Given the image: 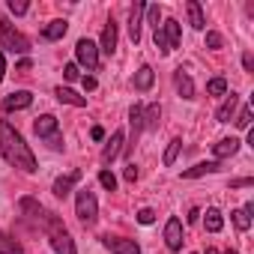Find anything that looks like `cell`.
<instances>
[{
  "mask_svg": "<svg viewBox=\"0 0 254 254\" xmlns=\"http://www.w3.org/2000/svg\"><path fill=\"white\" fill-rule=\"evenodd\" d=\"M153 81H156V72H153L150 66H141V69L135 72V90H138V93H147V90L153 87Z\"/></svg>",
  "mask_w": 254,
  "mask_h": 254,
  "instance_id": "20",
  "label": "cell"
},
{
  "mask_svg": "<svg viewBox=\"0 0 254 254\" xmlns=\"http://www.w3.org/2000/svg\"><path fill=\"white\" fill-rule=\"evenodd\" d=\"M21 209H24V212H27V215H30V218L39 224V227H42V221H45L48 209H45L39 200H33V197H21Z\"/></svg>",
  "mask_w": 254,
  "mask_h": 254,
  "instance_id": "15",
  "label": "cell"
},
{
  "mask_svg": "<svg viewBox=\"0 0 254 254\" xmlns=\"http://www.w3.org/2000/svg\"><path fill=\"white\" fill-rule=\"evenodd\" d=\"M165 242H168L171 251H180L183 248V221L177 215H171L168 224H165Z\"/></svg>",
  "mask_w": 254,
  "mask_h": 254,
  "instance_id": "8",
  "label": "cell"
},
{
  "mask_svg": "<svg viewBox=\"0 0 254 254\" xmlns=\"http://www.w3.org/2000/svg\"><path fill=\"white\" fill-rule=\"evenodd\" d=\"M54 96H57L63 105H72V108H84V105H87V99H84V96H78V93H75V90H69V87H57V90H54Z\"/></svg>",
  "mask_w": 254,
  "mask_h": 254,
  "instance_id": "21",
  "label": "cell"
},
{
  "mask_svg": "<svg viewBox=\"0 0 254 254\" xmlns=\"http://www.w3.org/2000/svg\"><path fill=\"white\" fill-rule=\"evenodd\" d=\"M138 221H141V224H153V221H156V212H153V209H141V212H138Z\"/></svg>",
  "mask_w": 254,
  "mask_h": 254,
  "instance_id": "36",
  "label": "cell"
},
{
  "mask_svg": "<svg viewBox=\"0 0 254 254\" xmlns=\"http://www.w3.org/2000/svg\"><path fill=\"white\" fill-rule=\"evenodd\" d=\"M6 6H9V12H12V15H24V12L30 9V6L24 3V0H9V3H6Z\"/></svg>",
  "mask_w": 254,
  "mask_h": 254,
  "instance_id": "34",
  "label": "cell"
},
{
  "mask_svg": "<svg viewBox=\"0 0 254 254\" xmlns=\"http://www.w3.org/2000/svg\"><path fill=\"white\" fill-rule=\"evenodd\" d=\"M129 126H132V144H129V147H135V138L144 132V108H141V105H132V111H129Z\"/></svg>",
  "mask_w": 254,
  "mask_h": 254,
  "instance_id": "19",
  "label": "cell"
},
{
  "mask_svg": "<svg viewBox=\"0 0 254 254\" xmlns=\"http://www.w3.org/2000/svg\"><path fill=\"white\" fill-rule=\"evenodd\" d=\"M75 57H78L81 66H87V72H96V66H99V45L90 42V39H78Z\"/></svg>",
  "mask_w": 254,
  "mask_h": 254,
  "instance_id": "5",
  "label": "cell"
},
{
  "mask_svg": "<svg viewBox=\"0 0 254 254\" xmlns=\"http://www.w3.org/2000/svg\"><path fill=\"white\" fill-rule=\"evenodd\" d=\"M248 186H254V180H248V177H245V180H233V183H230V189H248Z\"/></svg>",
  "mask_w": 254,
  "mask_h": 254,
  "instance_id": "39",
  "label": "cell"
},
{
  "mask_svg": "<svg viewBox=\"0 0 254 254\" xmlns=\"http://www.w3.org/2000/svg\"><path fill=\"white\" fill-rule=\"evenodd\" d=\"M33 105V93L30 90H18V93H9L3 99V111H24Z\"/></svg>",
  "mask_w": 254,
  "mask_h": 254,
  "instance_id": "9",
  "label": "cell"
},
{
  "mask_svg": "<svg viewBox=\"0 0 254 254\" xmlns=\"http://www.w3.org/2000/svg\"><path fill=\"white\" fill-rule=\"evenodd\" d=\"M27 69H30V60H21V63L15 66V72H27Z\"/></svg>",
  "mask_w": 254,
  "mask_h": 254,
  "instance_id": "45",
  "label": "cell"
},
{
  "mask_svg": "<svg viewBox=\"0 0 254 254\" xmlns=\"http://www.w3.org/2000/svg\"><path fill=\"white\" fill-rule=\"evenodd\" d=\"M123 141H126V138H123V132H114V135H111V141H108V144H105V150H102V165H111V162L120 156Z\"/></svg>",
  "mask_w": 254,
  "mask_h": 254,
  "instance_id": "13",
  "label": "cell"
},
{
  "mask_svg": "<svg viewBox=\"0 0 254 254\" xmlns=\"http://www.w3.org/2000/svg\"><path fill=\"white\" fill-rule=\"evenodd\" d=\"M66 30H69V24H66L63 18H54V21L42 30V36H45L48 42H57V39H63V36H66Z\"/></svg>",
  "mask_w": 254,
  "mask_h": 254,
  "instance_id": "22",
  "label": "cell"
},
{
  "mask_svg": "<svg viewBox=\"0 0 254 254\" xmlns=\"http://www.w3.org/2000/svg\"><path fill=\"white\" fill-rule=\"evenodd\" d=\"M236 150H239V141L236 138H224V141L212 144V156L215 159H230V156H236Z\"/></svg>",
  "mask_w": 254,
  "mask_h": 254,
  "instance_id": "18",
  "label": "cell"
},
{
  "mask_svg": "<svg viewBox=\"0 0 254 254\" xmlns=\"http://www.w3.org/2000/svg\"><path fill=\"white\" fill-rule=\"evenodd\" d=\"M224 254H236V251H233V248H230V251H224Z\"/></svg>",
  "mask_w": 254,
  "mask_h": 254,
  "instance_id": "47",
  "label": "cell"
},
{
  "mask_svg": "<svg viewBox=\"0 0 254 254\" xmlns=\"http://www.w3.org/2000/svg\"><path fill=\"white\" fill-rule=\"evenodd\" d=\"M63 75H66V81H75V78H78V66H75V63H66V66H63Z\"/></svg>",
  "mask_w": 254,
  "mask_h": 254,
  "instance_id": "37",
  "label": "cell"
},
{
  "mask_svg": "<svg viewBox=\"0 0 254 254\" xmlns=\"http://www.w3.org/2000/svg\"><path fill=\"white\" fill-rule=\"evenodd\" d=\"M206 45H209V48H221V45H224V39H221V33H215V30H209V33H206Z\"/></svg>",
  "mask_w": 254,
  "mask_h": 254,
  "instance_id": "35",
  "label": "cell"
},
{
  "mask_svg": "<svg viewBox=\"0 0 254 254\" xmlns=\"http://www.w3.org/2000/svg\"><path fill=\"white\" fill-rule=\"evenodd\" d=\"M180 150H183V138H174V141L168 144V150H165V165H174L177 156H180Z\"/></svg>",
  "mask_w": 254,
  "mask_h": 254,
  "instance_id": "28",
  "label": "cell"
},
{
  "mask_svg": "<svg viewBox=\"0 0 254 254\" xmlns=\"http://www.w3.org/2000/svg\"><path fill=\"white\" fill-rule=\"evenodd\" d=\"M90 135H93V141H102V138H105V129H102V126H93Z\"/></svg>",
  "mask_w": 254,
  "mask_h": 254,
  "instance_id": "41",
  "label": "cell"
},
{
  "mask_svg": "<svg viewBox=\"0 0 254 254\" xmlns=\"http://www.w3.org/2000/svg\"><path fill=\"white\" fill-rule=\"evenodd\" d=\"M57 129H60V126H57V117H51V114H42L36 123H33V132L39 135V138H54L57 135Z\"/></svg>",
  "mask_w": 254,
  "mask_h": 254,
  "instance_id": "11",
  "label": "cell"
},
{
  "mask_svg": "<svg viewBox=\"0 0 254 254\" xmlns=\"http://www.w3.org/2000/svg\"><path fill=\"white\" fill-rule=\"evenodd\" d=\"M0 156L24 174L36 171V156L30 153V147L24 144V138L18 135V129L9 120H0Z\"/></svg>",
  "mask_w": 254,
  "mask_h": 254,
  "instance_id": "1",
  "label": "cell"
},
{
  "mask_svg": "<svg viewBox=\"0 0 254 254\" xmlns=\"http://www.w3.org/2000/svg\"><path fill=\"white\" fill-rule=\"evenodd\" d=\"M0 254H24V248H21V242L15 236L0 230Z\"/></svg>",
  "mask_w": 254,
  "mask_h": 254,
  "instance_id": "25",
  "label": "cell"
},
{
  "mask_svg": "<svg viewBox=\"0 0 254 254\" xmlns=\"http://www.w3.org/2000/svg\"><path fill=\"white\" fill-rule=\"evenodd\" d=\"M206 93H209V96H224V93H227V81H224V78H212V81L206 84Z\"/></svg>",
  "mask_w": 254,
  "mask_h": 254,
  "instance_id": "30",
  "label": "cell"
},
{
  "mask_svg": "<svg viewBox=\"0 0 254 254\" xmlns=\"http://www.w3.org/2000/svg\"><path fill=\"white\" fill-rule=\"evenodd\" d=\"M233 224H236L239 230H248V227H251V212H248L245 206L236 209V212H233Z\"/></svg>",
  "mask_w": 254,
  "mask_h": 254,
  "instance_id": "29",
  "label": "cell"
},
{
  "mask_svg": "<svg viewBox=\"0 0 254 254\" xmlns=\"http://www.w3.org/2000/svg\"><path fill=\"white\" fill-rule=\"evenodd\" d=\"M99 183H102L108 191H114V189H117V177H114L111 171H102V174H99Z\"/></svg>",
  "mask_w": 254,
  "mask_h": 254,
  "instance_id": "33",
  "label": "cell"
},
{
  "mask_svg": "<svg viewBox=\"0 0 254 254\" xmlns=\"http://www.w3.org/2000/svg\"><path fill=\"white\" fill-rule=\"evenodd\" d=\"M144 3H135V9H132V18H129V36H132V42L138 45L141 42V21H144Z\"/></svg>",
  "mask_w": 254,
  "mask_h": 254,
  "instance_id": "16",
  "label": "cell"
},
{
  "mask_svg": "<svg viewBox=\"0 0 254 254\" xmlns=\"http://www.w3.org/2000/svg\"><path fill=\"white\" fill-rule=\"evenodd\" d=\"M105 54H114L117 51V24H114V18H108V24H105V30H102V45H99Z\"/></svg>",
  "mask_w": 254,
  "mask_h": 254,
  "instance_id": "17",
  "label": "cell"
},
{
  "mask_svg": "<svg viewBox=\"0 0 254 254\" xmlns=\"http://www.w3.org/2000/svg\"><path fill=\"white\" fill-rule=\"evenodd\" d=\"M174 84H177V93H180L183 99H194V81L189 78L186 69H177V72H174Z\"/></svg>",
  "mask_w": 254,
  "mask_h": 254,
  "instance_id": "12",
  "label": "cell"
},
{
  "mask_svg": "<svg viewBox=\"0 0 254 254\" xmlns=\"http://www.w3.org/2000/svg\"><path fill=\"white\" fill-rule=\"evenodd\" d=\"M144 15L150 18L153 30H159V27H162V24H159V21H162V9H159V6H147V9H144Z\"/></svg>",
  "mask_w": 254,
  "mask_h": 254,
  "instance_id": "31",
  "label": "cell"
},
{
  "mask_svg": "<svg viewBox=\"0 0 254 254\" xmlns=\"http://www.w3.org/2000/svg\"><path fill=\"white\" fill-rule=\"evenodd\" d=\"M236 108H239V96H236V93H230V96L224 99V105L215 111V120H218V123H230V120L236 117Z\"/></svg>",
  "mask_w": 254,
  "mask_h": 254,
  "instance_id": "14",
  "label": "cell"
},
{
  "mask_svg": "<svg viewBox=\"0 0 254 254\" xmlns=\"http://www.w3.org/2000/svg\"><path fill=\"white\" fill-rule=\"evenodd\" d=\"M0 48H6L9 54H27L30 51V39L15 30L6 18H0Z\"/></svg>",
  "mask_w": 254,
  "mask_h": 254,
  "instance_id": "2",
  "label": "cell"
},
{
  "mask_svg": "<svg viewBox=\"0 0 254 254\" xmlns=\"http://www.w3.org/2000/svg\"><path fill=\"white\" fill-rule=\"evenodd\" d=\"M180 36H183V30H180V21H174V18H168L159 30H156V45H159V51L162 54H171L177 45H180Z\"/></svg>",
  "mask_w": 254,
  "mask_h": 254,
  "instance_id": "3",
  "label": "cell"
},
{
  "mask_svg": "<svg viewBox=\"0 0 254 254\" xmlns=\"http://www.w3.org/2000/svg\"><path fill=\"white\" fill-rule=\"evenodd\" d=\"M159 120H162V108L159 105H150V108H144V129H159Z\"/></svg>",
  "mask_w": 254,
  "mask_h": 254,
  "instance_id": "26",
  "label": "cell"
},
{
  "mask_svg": "<svg viewBox=\"0 0 254 254\" xmlns=\"http://www.w3.org/2000/svg\"><path fill=\"white\" fill-rule=\"evenodd\" d=\"M102 242L111 254H141V245L135 239H126V236H105Z\"/></svg>",
  "mask_w": 254,
  "mask_h": 254,
  "instance_id": "7",
  "label": "cell"
},
{
  "mask_svg": "<svg viewBox=\"0 0 254 254\" xmlns=\"http://www.w3.org/2000/svg\"><path fill=\"white\" fill-rule=\"evenodd\" d=\"M189 24L194 27V30H203L206 27V21H203V9H200V3H197V0H189Z\"/></svg>",
  "mask_w": 254,
  "mask_h": 254,
  "instance_id": "24",
  "label": "cell"
},
{
  "mask_svg": "<svg viewBox=\"0 0 254 254\" xmlns=\"http://www.w3.org/2000/svg\"><path fill=\"white\" fill-rule=\"evenodd\" d=\"M233 123L239 126V129H248V126H251V108L245 105V108H242V111L236 114V120H233Z\"/></svg>",
  "mask_w": 254,
  "mask_h": 254,
  "instance_id": "32",
  "label": "cell"
},
{
  "mask_svg": "<svg viewBox=\"0 0 254 254\" xmlns=\"http://www.w3.org/2000/svg\"><path fill=\"white\" fill-rule=\"evenodd\" d=\"M84 90H96V78L87 75V78H84Z\"/></svg>",
  "mask_w": 254,
  "mask_h": 254,
  "instance_id": "44",
  "label": "cell"
},
{
  "mask_svg": "<svg viewBox=\"0 0 254 254\" xmlns=\"http://www.w3.org/2000/svg\"><path fill=\"white\" fill-rule=\"evenodd\" d=\"M81 183V171H69L66 177H60V180H54V186H51V191L57 194V197H66L75 186Z\"/></svg>",
  "mask_w": 254,
  "mask_h": 254,
  "instance_id": "10",
  "label": "cell"
},
{
  "mask_svg": "<svg viewBox=\"0 0 254 254\" xmlns=\"http://www.w3.org/2000/svg\"><path fill=\"white\" fill-rule=\"evenodd\" d=\"M242 66L251 72V69H254V57H251V54H245V57H242Z\"/></svg>",
  "mask_w": 254,
  "mask_h": 254,
  "instance_id": "42",
  "label": "cell"
},
{
  "mask_svg": "<svg viewBox=\"0 0 254 254\" xmlns=\"http://www.w3.org/2000/svg\"><path fill=\"white\" fill-rule=\"evenodd\" d=\"M126 180H129V183H135V180H138V168H135V165L126 168Z\"/></svg>",
  "mask_w": 254,
  "mask_h": 254,
  "instance_id": "40",
  "label": "cell"
},
{
  "mask_svg": "<svg viewBox=\"0 0 254 254\" xmlns=\"http://www.w3.org/2000/svg\"><path fill=\"white\" fill-rule=\"evenodd\" d=\"M48 147H51V150H63V138H60V132H57L54 138H48Z\"/></svg>",
  "mask_w": 254,
  "mask_h": 254,
  "instance_id": "38",
  "label": "cell"
},
{
  "mask_svg": "<svg viewBox=\"0 0 254 254\" xmlns=\"http://www.w3.org/2000/svg\"><path fill=\"white\" fill-rule=\"evenodd\" d=\"M75 215H78L84 224H93V221H96V215H99V200H96V194H93L90 189H81V191H78V197H75Z\"/></svg>",
  "mask_w": 254,
  "mask_h": 254,
  "instance_id": "4",
  "label": "cell"
},
{
  "mask_svg": "<svg viewBox=\"0 0 254 254\" xmlns=\"http://www.w3.org/2000/svg\"><path fill=\"white\" fill-rule=\"evenodd\" d=\"M203 224H206V230H209V233H218V230L224 227V218H221V212H218V209H206Z\"/></svg>",
  "mask_w": 254,
  "mask_h": 254,
  "instance_id": "27",
  "label": "cell"
},
{
  "mask_svg": "<svg viewBox=\"0 0 254 254\" xmlns=\"http://www.w3.org/2000/svg\"><path fill=\"white\" fill-rule=\"evenodd\" d=\"M206 254H218V251H215V248H206Z\"/></svg>",
  "mask_w": 254,
  "mask_h": 254,
  "instance_id": "46",
  "label": "cell"
},
{
  "mask_svg": "<svg viewBox=\"0 0 254 254\" xmlns=\"http://www.w3.org/2000/svg\"><path fill=\"white\" fill-rule=\"evenodd\" d=\"M48 239H51V248H54V254H78V248H75V239L66 233V227H57V230H51V233H48Z\"/></svg>",
  "mask_w": 254,
  "mask_h": 254,
  "instance_id": "6",
  "label": "cell"
},
{
  "mask_svg": "<svg viewBox=\"0 0 254 254\" xmlns=\"http://www.w3.org/2000/svg\"><path fill=\"white\" fill-rule=\"evenodd\" d=\"M215 171H221V165H218V162H200V165H194V168L183 171V177H186V180H194V177H203V174H215Z\"/></svg>",
  "mask_w": 254,
  "mask_h": 254,
  "instance_id": "23",
  "label": "cell"
},
{
  "mask_svg": "<svg viewBox=\"0 0 254 254\" xmlns=\"http://www.w3.org/2000/svg\"><path fill=\"white\" fill-rule=\"evenodd\" d=\"M3 75H6V57H3V51H0V81H3Z\"/></svg>",
  "mask_w": 254,
  "mask_h": 254,
  "instance_id": "43",
  "label": "cell"
}]
</instances>
